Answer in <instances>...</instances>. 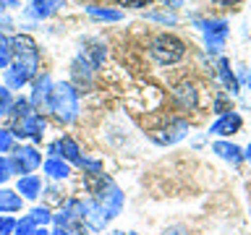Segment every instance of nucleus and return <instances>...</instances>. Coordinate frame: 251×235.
<instances>
[{"instance_id": "0eeeda50", "label": "nucleus", "mask_w": 251, "mask_h": 235, "mask_svg": "<svg viewBox=\"0 0 251 235\" xmlns=\"http://www.w3.org/2000/svg\"><path fill=\"white\" fill-rule=\"evenodd\" d=\"M199 26L204 29V37H207V50L209 52H217L225 42V34H227V24L223 19L217 21H199Z\"/></svg>"}, {"instance_id": "f704fd0d", "label": "nucleus", "mask_w": 251, "mask_h": 235, "mask_svg": "<svg viewBox=\"0 0 251 235\" xmlns=\"http://www.w3.org/2000/svg\"><path fill=\"white\" fill-rule=\"evenodd\" d=\"M121 5H131V8H144L149 5V0H118Z\"/></svg>"}, {"instance_id": "e433bc0d", "label": "nucleus", "mask_w": 251, "mask_h": 235, "mask_svg": "<svg viewBox=\"0 0 251 235\" xmlns=\"http://www.w3.org/2000/svg\"><path fill=\"white\" fill-rule=\"evenodd\" d=\"M165 235H186V227H170V230H165Z\"/></svg>"}, {"instance_id": "72a5a7b5", "label": "nucleus", "mask_w": 251, "mask_h": 235, "mask_svg": "<svg viewBox=\"0 0 251 235\" xmlns=\"http://www.w3.org/2000/svg\"><path fill=\"white\" fill-rule=\"evenodd\" d=\"M13 227H16V222H13L11 217H3V219H0V235H11Z\"/></svg>"}, {"instance_id": "4468645a", "label": "nucleus", "mask_w": 251, "mask_h": 235, "mask_svg": "<svg viewBox=\"0 0 251 235\" xmlns=\"http://www.w3.org/2000/svg\"><path fill=\"white\" fill-rule=\"evenodd\" d=\"M81 58L89 63L92 68H100L102 60H105V45L102 42H94V39H89V42L84 45V55Z\"/></svg>"}, {"instance_id": "b1692460", "label": "nucleus", "mask_w": 251, "mask_h": 235, "mask_svg": "<svg viewBox=\"0 0 251 235\" xmlns=\"http://www.w3.org/2000/svg\"><path fill=\"white\" fill-rule=\"evenodd\" d=\"M11 55H13L11 42H8L5 37H0V68H8V66H11Z\"/></svg>"}, {"instance_id": "473e14b6", "label": "nucleus", "mask_w": 251, "mask_h": 235, "mask_svg": "<svg viewBox=\"0 0 251 235\" xmlns=\"http://www.w3.org/2000/svg\"><path fill=\"white\" fill-rule=\"evenodd\" d=\"M215 113L217 115H227V113H230V102H227V97H217L215 99Z\"/></svg>"}, {"instance_id": "f3484780", "label": "nucleus", "mask_w": 251, "mask_h": 235, "mask_svg": "<svg viewBox=\"0 0 251 235\" xmlns=\"http://www.w3.org/2000/svg\"><path fill=\"white\" fill-rule=\"evenodd\" d=\"M39 191H42V183H39V178H34V175H24V178H19V191H16V193H24V199H37Z\"/></svg>"}, {"instance_id": "ddd939ff", "label": "nucleus", "mask_w": 251, "mask_h": 235, "mask_svg": "<svg viewBox=\"0 0 251 235\" xmlns=\"http://www.w3.org/2000/svg\"><path fill=\"white\" fill-rule=\"evenodd\" d=\"M238 128H241V118L235 115V113H227V115H223L220 120L212 125V133H220V136H230V133H238Z\"/></svg>"}, {"instance_id": "393cba45", "label": "nucleus", "mask_w": 251, "mask_h": 235, "mask_svg": "<svg viewBox=\"0 0 251 235\" xmlns=\"http://www.w3.org/2000/svg\"><path fill=\"white\" fill-rule=\"evenodd\" d=\"M8 113H11L13 120H19V118H24L26 113H31V110H29V102H26V99H16L13 105H11V110H8Z\"/></svg>"}, {"instance_id": "bb28decb", "label": "nucleus", "mask_w": 251, "mask_h": 235, "mask_svg": "<svg viewBox=\"0 0 251 235\" xmlns=\"http://www.w3.org/2000/svg\"><path fill=\"white\" fill-rule=\"evenodd\" d=\"M31 219H34V225H47L52 219V214L47 212L45 207H37V209H31V214H29Z\"/></svg>"}, {"instance_id": "7ed1b4c3", "label": "nucleus", "mask_w": 251, "mask_h": 235, "mask_svg": "<svg viewBox=\"0 0 251 235\" xmlns=\"http://www.w3.org/2000/svg\"><path fill=\"white\" fill-rule=\"evenodd\" d=\"M152 55H154L157 63H162V66H173V63H178L186 55V47H183V42H180L178 37L160 34L152 42Z\"/></svg>"}, {"instance_id": "2f4dec72", "label": "nucleus", "mask_w": 251, "mask_h": 235, "mask_svg": "<svg viewBox=\"0 0 251 235\" xmlns=\"http://www.w3.org/2000/svg\"><path fill=\"white\" fill-rule=\"evenodd\" d=\"M78 164H81L84 170H89L92 175H94V172H102V164H100L97 160H86V157H81V160H78Z\"/></svg>"}, {"instance_id": "5701e85b", "label": "nucleus", "mask_w": 251, "mask_h": 235, "mask_svg": "<svg viewBox=\"0 0 251 235\" xmlns=\"http://www.w3.org/2000/svg\"><path fill=\"white\" fill-rule=\"evenodd\" d=\"M86 11H89V16H94V19H105V21H121V19H123V13H121V11H110V8L89 5Z\"/></svg>"}, {"instance_id": "58836bf2", "label": "nucleus", "mask_w": 251, "mask_h": 235, "mask_svg": "<svg viewBox=\"0 0 251 235\" xmlns=\"http://www.w3.org/2000/svg\"><path fill=\"white\" fill-rule=\"evenodd\" d=\"M215 3H220V5H235V3H241V0H215Z\"/></svg>"}, {"instance_id": "6e6552de", "label": "nucleus", "mask_w": 251, "mask_h": 235, "mask_svg": "<svg viewBox=\"0 0 251 235\" xmlns=\"http://www.w3.org/2000/svg\"><path fill=\"white\" fill-rule=\"evenodd\" d=\"M81 219H84V225L89 227V230H105V225L110 222V214L100 207L97 201H86Z\"/></svg>"}, {"instance_id": "4be33fe9", "label": "nucleus", "mask_w": 251, "mask_h": 235, "mask_svg": "<svg viewBox=\"0 0 251 235\" xmlns=\"http://www.w3.org/2000/svg\"><path fill=\"white\" fill-rule=\"evenodd\" d=\"M58 149H60V154L66 157L68 162H76V164H78L81 154H78V146H76V141H74V139H68V136H66V139H60V141H58Z\"/></svg>"}, {"instance_id": "dca6fc26", "label": "nucleus", "mask_w": 251, "mask_h": 235, "mask_svg": "<svg viewBox=\"0 0 251 235\" xmlns=\"http://www.w3.org/2000/svg\"><path fill=\"white\" fill-rule=\"evenodd\" d=\"M60 5H63V0H31L29 13L37 16V19H47V16H52Z\"/></svg>"}, {"instance_id": "aec40b11", "label": "nucleus", "mask_w": 251, "mask_h": 235, "mask_svg": "<svg viewBox=\"0 0 251 235\" xmlns=\"http://www.w3.org/2000/svg\"><path fill=\"white\" fill-rule=\"evenodd\" d=\"M45 172L50 178H68L71 167H68V162L60 160V157H50V160L45 162Z\"/></svg>"}, {"instance_id": "423d86ee", "label": "nucleus", "mask_w": 251, "mask_h": 235, "mask_svg": "<svg viewBox=\"0 0 251 235\" xmlns=\"http://www.w3.org/2000/svg\"><path fill=\"white\" fill-rule=\"evenodd\" d=\"M16 136H21V139H42V133H45V118L39 115V113H26L24 118H19L16 120V128H13Z\"/></svg>"}, {"instance_id": "7c9ffc66", "label": "nucleus", "mask_w": 251, "mask_h": 235, "mask_svg": "<svg viewBox=\"0 0 251 235\" xmlns=\"http://www.w3.org/2000/svg\"><path fill=\"white\" fill-rule=\"evenodd\" d=\"M11 144H13V133H11V128H3L0 131V152H8Z\"/></svg>"}, {"instance_id": "79ce46f5", "label": "nucleus", "mask_w": 251, "mask_h": 235, "mask_svg": "<svg viewBox=\"0 0 251 235\" xmlns=\"http://www.w3.org/2000/svg\"><path fill=\"white\" fill-rule=\"evenodd\" d=\"M249 86H251V73H249Z\"/></svg>"}, {"instance_id": "c756f323", "label": "nucleus", "mask_w": 251, "mask_h": 235, "mask_svg": "<svg viewBox=\"0 0 251 235\" xmlns=\"http://www.w3.org/2000/svg\"><path fill=\"white\" fill-rule=\"evenodd\" d=\"M11 172H13V164H11V160L0 157V183H5V180L11 178Z\"/></svg>"}, {"instance_id": "2eb2a0df", "label": "nucleus", "mask_w": 251, "mask_h": 235, "mask_svg": "<svg viewBox=\"0 0 251 235\" xmlns=\"http://www.w3.org/2000/svg\"><path fill=\"white\" fill-rule=\"evenodd\" d=\"M71 73H74L76 84L81 86V89H89L92 86V66L86 63L84 58H76L74 60V68H71Z\"/></svg>"}, {"instance_id": "c85d7f7f", "label": "nucleus", "mask_w": 251, "mask_h": 235, "mask_svg": "<svg viewBox=\"0 0 251 235\" xmlns=\"http://www.w3.org/2000/svg\"><path fill=\"white\" fill-rule=\"evenodd\" d=\"M13 105V99H11V89H5V86H0V115L8 113Z\"/></svg>"}, {"instance_id": "4c0bfd02", "label": "nucleus", "mask_w": 251, "mask_h": 235, "mask_svg": "<svg viewBox=\"0 0 251 235\" xmlns=\"http://www.w3.org/2000/svg\"><path fill=\"white\" fill-rule=\"evenodd\" d=\"M13 5H19L16 0H0V8H13Z\"/></svg>"}, {"instance_id": "f257e3e1", "label": "nucleus", "mask_w": 251, "mask_h": 235, "mask_svg": "<svg viewBox=\"0 0 251 235\" xmlns=\"http://www.w3.org/2000/svg\"><path fill=\"white\" fill-rule=\"evenodd\" d=\"M84 183H86V188L94 193V201H97L110 217H115L118 212H121V207H123V193H121V188H118L113 180L105 175V172H94V175L89 172V175L84 178Z\"/></svg>"}, {"instance_id": "a19ab883", "label": "nucleus", "mask_w": 251, "mask_h": 235, "mask_svg": "<svg viewBox=\"0 0 251 235\" xmlns=\"http://www.w3.org/2000/svg\"><path fill=\"white\" fill-rule=\"evenodd\" d=\"M243 157H246V160H251V144H249V149H246V154H243Z\"/></svg>"}, {"instance_id": "37998d69", "label": "nucleus", "mask_w": 251, "mask_h": 235, "mask_svg": "<svg viewBox=\"0 0 251 235\" xmlns=\"http://www.w3.org/2000/svg\"><path fill=\"white\" fill-rule=\"evenodd\" d=\"M113 235H123V233H113Z\"/></svg>"}, {"instance_id": "ea45409f", "label": "nucleus", "mask_w": 251, "mask_h": 235, "mask_svg": "<svg viewBox=\"0 0 251 235\" xmlns=\"http://www.w3.org/2000/svg\"><path fill=\"white\" fill-rule=\"evenodd\" d=\"M34 235H50V233H47L45 227H42V230H39V227H37V230H34Z\"/></svg>"}, {"instance_id": "9b49d317", "label": "nucleus", "mask_w": 251, "mask_h": 235, "mask_svg": "<svg viewBox=\"0 0 251 235\" xmlns=\"http://www.w3.org/2000/svg\"><path fill=\"white\" fill-rule=\"evenodd\" d=\"M173 97H176L180 110H194L196 107V86L191 81H180L176 89H173Z\"/></svg>"}, {"instance_id": "1a4fd4ad", "label": "nucleus", "mask_w": 251, "mask_h": 235, "mask_svg": "<svg viewBox=\"0 0 251 235\" xmlns=\"http://www.w3.org/2000/svg\"><path fill=\"white\" fill-rule=\"evenodd\" d=\"M188 133V123L183 120V118H173V120H168V125H165V133H154V141L157 144H173V141L183 139Z\"/></svg>"}, {"instance_id": "20e7f679", "label": "nucleus", "mask_w": 251, "mask_h": 235, "mask_svg": "<svg viewBox=\"0 0 251 235\" xmlns=\"http://www.w3.org/2000/svg\"><path fill=\"white\" fill-rule=\"evenodd\" d=\"M11 50L16 55V63H21L26 70H31V73H37V66H39V50H37V42L26 34H19L13 37L11 42Z\"/></svg>"}, {"instance_id": "412c9836", "label": "nucleus", "mask_w": 251, "mask_h": 235, "mask_svg": "<svg viewBox=\"0 0 251 235\" xmlns=\"http://www.w3.org/2000/svg\"><path fill=\"white\" fill-rule=\"evenodd\" d=\"M217 70H220V78H223V84H225V86H227V89H230L233 94H235V92L241 89V86H238V78H235V73H233V70H230V63H227L225 58L220 60V66H217Z\"/></svg>"}, {"instance_id": "a878e982", "label": "nucleus", "mask_w": 251, "mask_h": 235, "mask_svg": "<svg viewBox=\"0 0 251 235\" xmlns=\"http://www.w3.org/2000/svg\"><path fill=\"white\" fill-rule=\"evenodd\" d=\"M16 235H34V230H37V225H34V219L31 217H24L21 222H16Z\"/></svg>"}, {"instance_id": "39448f33", "label": "nucleus", "mask_w": 251, "mask_h": 235, "mask_svg": "<svg viewBox=\"0 0 251 235\" xmlns=\"http://www.w3.org/2000/svg\"><path fill=\"white\" fill-rule=\"evenodd\" d=\"M11 164H13V172H34L42 164V154L34 146H19L13 149Z\"/></svg>"}, {"instance_id": "cd10ccee", "label": "nucleus", "mask_w": 251, "mask_h": 235, "mask_svg": "<svg viewBox=\"0 0 251 235\" xmlns=\"http://www.w3.org/2000/svg\"><path fill=\"white\" fill-rule=\"evenodd\" d=\"M147 19H152V21H162V24H176V16L168 13V11H149V13H147Z\"/></svg>"}, {"instance_id": "f8f14e48", "label": "nucleus", "mask_w": 251, "mask_h": 235, "mask_svg": "<svg viewBox=\"0 0 251 235\" xmlns=\"http://www.w3.org/2000/svg\"><path fill=\"white\" fill-rule=\"evenodd\" d=\"M31 76H34V73H31V70H26L21 63H16V60L5 68V84H8V89H21V86L26 84Z\"/></svg>"}, {"instance_id": "9d476101", "label": "nucleus", "mask_w": 251, "mask_h": 235, "mask_svg": "<svg viewBox=\"0 0 251 235\" xmlns=\"http://www.w3.org/2000/svg\"><path fill=\"white\" fill-rule=\"evenodd\" d=\"M50 92H52V81L50 76H39L34 81V92H31V105H34V110H45L50 107Z\"/></svg>"}, {"instance_id": "f03ea898", "label": "nucleus", "mask_w": 251, "mask_h": 235, "mask_svg": "<svg viewBox=\"0 0 251 235\" xmlns=\"http://www.w3.org/2000/svg\"><path fill=\"white\" fill-rule=\"evenodd\" d=\"M50 110L63 123H71L78 113V97L71 84H55L50 92Z\"/></svg>"}, {"instance_id": "a211bd4d", "label": "nucleus", "mask_w": 251, "mask_h": 235, "mask_svg": "<svg viewBox=\"0 0 251 235\" xmlns=\"http://www.w3.org/2000/svg\"><path fill=\"white\" fill-rule=\"evenodd\" d=\"M212 149H215V152H217L220 157H223V160H227V162H233V164H238V162L243 160L241 149L235 146V144H227V141H217V144L212 146Z\"/></svg>"}, {"instance_id": "c9c22d12", "label": "nucleus", "mask_w": 251, "mask_h": 235, "mask_svg": "<svg viewBox=\"0 0 251 235\" xmlns=\"http://www.w3.org/2000/svg\"><path fill=\"white\" fill-rule=\"evenodd\" d=\"M183 3H186V0H162V5H165V8H180Z\"/></svg>"}, {"instance_id": "6ab92c4d", "label": "nucleus", "mask_w": 251, "mask_h": 235, "mask_svg": "<svg viewBox=\"0 0 251 235\" xmlns=\"http://www.w3.org/2000/svg\"><path fill=\"white\" fill-rule=\"evenodd\" d=\"M21 209V196L8 188H0V212H19Z\"/></svg>"}]
</instances>
